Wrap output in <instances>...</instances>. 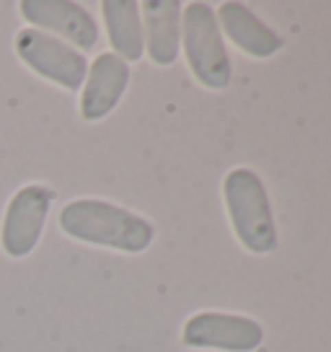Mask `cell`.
Wrapping results in <instances>:
<instances>
[{"label":"cell","mask_w":331,"mask_h":352,"mask_svg":"<svg viewBox=\"0 0 331 352\" xmlns=\"http://www.w3.org/2000/svg\"><path fill=\"white\" fill-rule=\"evenodd\" d=\"M19 11L32 29L52 34L70 47H76L78 52H89L99 44V23L80 3H73V0H21Z\"/></svg>","instance_id":"obj_7"},{"label":"cell","mask_w":331,"mask_h":352,"mask_svg":"<svg viewBox=\"0 0 331 352\" xmlns=\"http://www.w3.org/2000/svg\"><path fill=\"white\" fill-rule=\"evenodd\" d=\"M55 202V189L45 184H26L11 197L3 212L0 226V246L5 256L23 259L39 246L45 223Z\"/></svg>","instance_id":"obj_5"},{"label":"cell","mask_w":331,"mask_h":352,"mask_svg":"<svg viewBox=\"0 0 331 352\" xmlns=\"http://www.w3.org/2000/svg\"><path fill=\"white\" fill-rule=\"evenodd\" d=\"M218 16V26H220L222 36H228L241 52H246L249 57L256 60H266V57L277 55L282 50V36L264 23L256 16L249 6L228 0L222 3L220 8L215 11Z\"/></svg>","instance_id":"obj_9"},{"label":"cell","mask_w":331,"mask_h":352,"mask_svg":"<svg viewBox=\"0 0 331 352\" xmlns=\"http://www.w3.org/2000/svg\"><path fill=\"white\" fill-rule=\"evenodd\" d=\"M181 342L192 350L254 352L264 342V329L251 316L202 311L187 319L181 329Z\"/></svg>","instance_id":"obj_6"},{"label":"cell","mask_w":331,"mask_h":352,"mask_svg":"<svg viewBox=\"0 0 331 352\" xmlns=\"http://www.w3.org/2000/svg\"><path fill=\"white\" fill-rule=\"evenodd\" d=\"M106 36L114 55L122 57L127 65L137 63L145 55V34L140 3L135 0H104L101 3Z\"/></svg>","instance_id":"obj_11"},{"label":"cell","mask_w":331,"mask_h":352,"mask_svg":"<svg viewBox=\"0 0 331 352\" xmlns=\"http://www.w3.org/2000/svg\"><path fill=\"white\" fill-rule=\"evenodd\" d=\"M181 11L179 0H145L143 13L145 52L158 67L174 65L181 55Z\"/></svg>","instance_id":"obj_10"},{"label":"cell","mask_w":331,"mask_h":352,"mask_svg":"<svg viewBox=\"0 0 331 352\" xmlns=\"http://www.w3.org/2000/svg\"><path fill=\"white\" fill-rule=\"evenodd\" d=\"M13 50L29 70H34L45 80H52L65 91H78L86 83V76H89L86 55L52 34L26 26L21 32H16Z\"/></svg>","instance_id":"obj_4"},{"label":"cell","mask_w":331,"mask_h":352,"mask_svg":"<svg viewBox=\"0 0 331 352\" xmlns=\"http://www.w3.org/2000/svg\"><path fill=\"white\" fill-rule=\"evenodd\" d=\"M181 50L187 55L192 76L205 88L222 91L231 86L233 65L210 3L197 0L181 11Z\"/></svg>","instance_id":"obj_3"},{"label":"cell","mask_w":331,"mask_h":352,"mask_svg":"<svg viewBox=\"0 0 331 352\" xmlns=\"http://www.w3.org/2000/svg\"><path fill=\"white\" fill-rule=\"evenodd\" d=\"M222 202L233 233L246 252L272 254L277 249V226L269 192L254 168H233L222 179Z\"/></svg>","instance_id":"obj_2"},{"label":"cell","mask_w":331,"mask_h":352,"mask_svg":"<svg viewBox=\"0 0 331 352\" xmlns=\"http://www.w3.org/2000/svg\"><path fill=\"white\" fill-rule=\"evenodd\" d=\"M60 231L76 241L122 254H143L155 239L153 223L133 210L96 197H80L60 210Z\"/></svg>","instance_id":"obj_1"},{"label":"cell","mask_w":331,"mask_h":352,"mask_svg":"<svg viewBox=\"0 0 331 352\" xmlns=\"http://www.w3.org/2000/svg\"><path fill=\"white\" fill-rule=\"evenodd\" d=\"M130 65L114 52H104L93 60L80 94V117L99 122L119 107L124 91L130 86Z\"/></svg>","instance_id":"obj_8"}]
</instances>
